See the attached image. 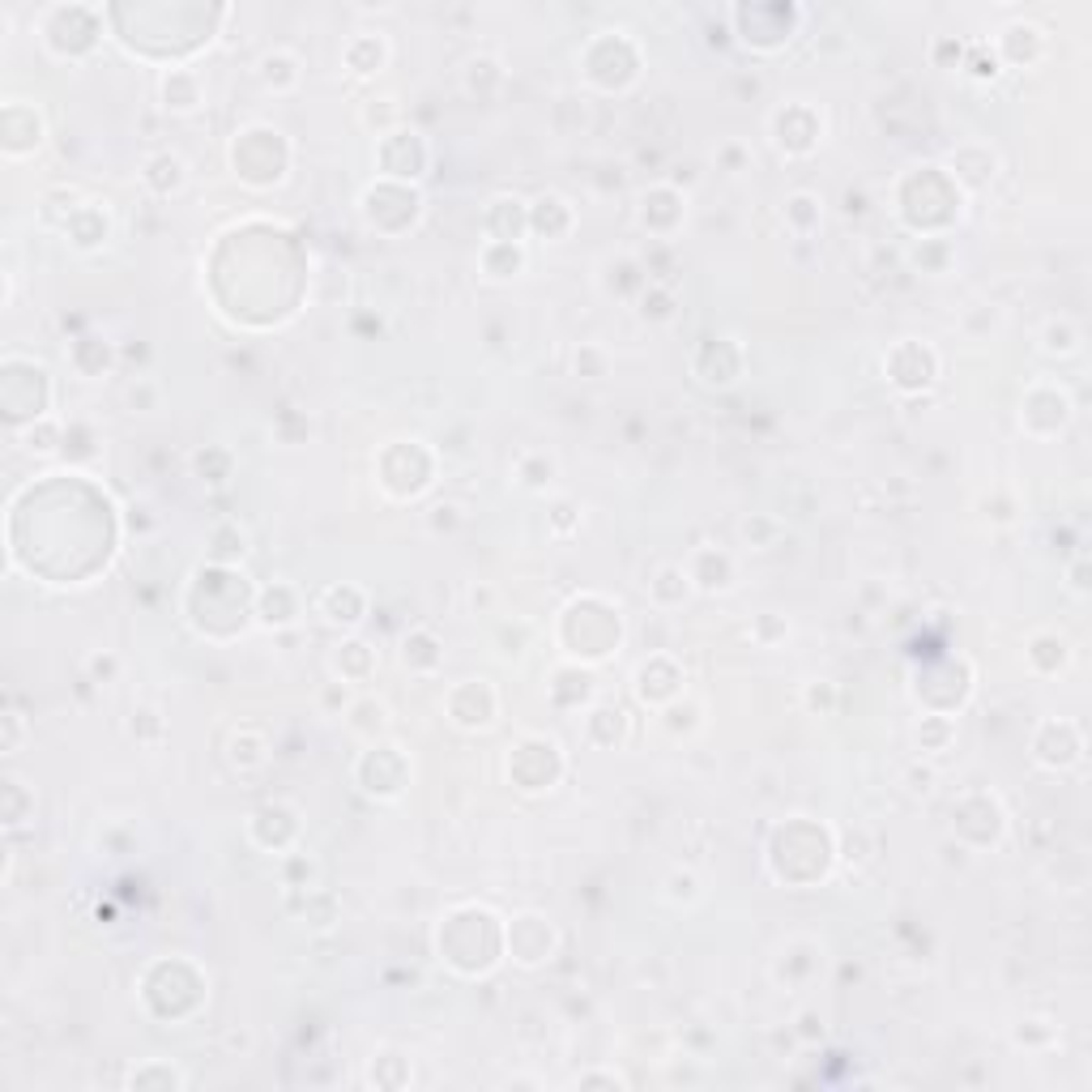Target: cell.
Wrapping results in <instances>:
<instances>
[{"mask_svg":"<svg viewBox=\"0 0 1092 1092\" xmlns=\"http://www.w3.org/2000/svg\"><path fill=\"white\" fill-rule=\"evenodd\" d=\"M286 163H291V150H286L278 128L256 124V128L235 132L231 167H235V175H239L243 184H252V188L282 184L286 180Z\"/></svg>","mask_w":1092,"mask_h":1092,"instance_id":"6da1fadb","label":"cell"},{"mask_svg":"<svg viewBox=\"0 0 1092 1092\" xmlns=\"http://www.w3.org/2000/svg\"><path fill=\"white\" fill-rule=\"evenodd\" d=\"M354 777H359V786L376 798H397L401 790L410 786V760L401 755V747L393 743H376L371 751H363V760L354 764Z\"/></svg>","mask_w":1092,"mask_h":1092,"instance_id":"7a4b0ae2","label":"cell"},{"mask_svg":"<svg viewBox=\"0 0 1092 1092\" xmlns=\"http://www.w3.org/2000/svg\"><path fill=\"white\" fill-rule=\"evenodd\" d=\"M883 367H887V376H893V385L901 393H922V389H930L934 381H939V354H934L930 346H922V342H901L883 359Z\"/></svg>","mask_w":1092,"mask_h":1092,"instance_id":"3957f363","label":"cell"},{"mask_svg":"<svg viewBox=\"0 0 1092 1092\" xmlns=\"http://www.w3.org/2000/svg\"><path fill=\"white\" fill-rule=\"evenodd\" d=\"M730 17L739 21V35L751 31V26H760L764 35H760V43H755V48H760V52H772V48H782V43L794 35L802 9H794V5H734Z\"/></svg>","mask_w":1092,"mask_h":1092,"instance_id":"277c9868","label":"cell"},{"mask_svg":"<svg viewBox=\"0 0 1092 1092\" xmlns=\"http://www.w3.org/2000/svg\"><path fill=\"white\" fill-rule=\"evenodd\" d=\"M772 132H777V146H782L786 154H811L819 146L823 120H819V111L807 107V103H786L772 116Z\"/></svg>","mask_w":1092,"mask_h":1092,"instance_id":"5b68a950","label":"cell"},{"mask_svg":"<svg viewBox=\"0 0 1092 1092\" xmlns=\"http://www.w3.org/2000/svg\"><path fill=\"white\" fill-rule=\"evenodd\" d=\"M449 717L461 730H486L496 722V692L486 679H465L449 692Z\"/></svg>","mask_w":1092,"mask_h":1092,"instance_id":"8992f818","label":"cell"},{"mask_svg":"<svg viewBox=\"0 0 1092 1092\" xmlns=\"http://www.w3.org/2000/svg\"><path fill=\"white\" fill-rule=\"evenodd\" d=\"M508 952L517 956L521 965H542L555 952V926L542 918V913H521L508 926Z\"/></svg>","mask_w":1092,"mask_h":1092,"instance_id":"52a82bcc","label":"cell"},{"mask_svg":"<svg viewBox=\"0 0 1092 1092\" xmlns=\"http://www.w3.org/2000/svg\"><path fill=\"white\" fill-rule=\"evenodd\" d=\"M1084 751V739H1080V726L1072 722H1045L1037 734H1033V760L1041 768H1072Z\"/></svg>","mask_w":1092,"mask_h":1092,"instance_id":"ba28073f","label":"cell"},{"mask_svg":"<svg viewBox=\"0 0 1092 1092\" xmlns=\"http://www.w3.org/2000/svg\"><path fill=\"white\" fill-rule=\"evenodd\" d=\"M381 150H397V159H381V171L389 175L393 184H410V180H418V175L427 171V163H432L427 141H422L418 132H406V128H393L389 137L381 141Z\"/></svg>","mask_w":1092,"mask_h":1092,"instance_id":"9c48e42d","label":"cell"},{"mask_svg":"<svg viewBox=\"0 0 1092 1092\" xmlns=\"http://www.w3.org/2000/svg\"><path fill=\"white\" fill-rule=\"evenodd\" d=\"M303 615V601H299V589L295 585H286V581H274L270 589H261L256 593V619H261V628H291V623H299Z\"/></svg>","mask_w":1092,"mask_h":1092,"instance_id":"30bf717a","label":"cell"},{"mask_svg":"<svg viewBox=\"0 0 1092 1092\" xmlns=\"http://www.w3.org/2000/svg\"><path fill=\"white\" fill-rule=\"evenodd\" d=\"M321 615L333 623V628H359V623L367 619V593L359 585H329L321 593Z\"/></svg>","mask_w":1092,"mask_h":1092,"instance_id":"8fae6325","label":"cell"},{"mask_svg":"<svg viewBox=\"0 0 1092 1092\" xmlns=\"http://www.w3.org/2000/svg\"><path fill=\"white\" fill-rule=\"evenodd\" d=\"M1041 52H1045V31L1033 26V21H1012V26H1002L998 48H994L998 64L1008 60V64H1016V69L1020 64H1033Z\"/></svg>","mask_w":1092,"mask_h":1092,"instance_id":"7c38bea8","label":"cell"},{"mask_svg":"<svg viewBox=\"0 0 1092 1092\" xmlns=\"http://www.w3.org/2000/svg\"><path fill=\"white\" fill-rule=\"evenodd\" d=\"M687 576H692V585L704 589V593H726L734 589V560L726 551H712V547H700L692 555V564H687Z\"/></svg>","mask_w":1092,"mask_h":1092,"instance_id":"4fadbf2b","label":"cell"},{"mask_svg":"<svg viewBox=\"0 0 1092 1092\" xmlns=\"http://www.w3.org/2000/svg\"><path fill=\"white\" fill-rule=\"evenodd\" d=\"M159 99L171 116H192V111L206 103V85L192 69H167L159 81Z\"/></svg>","mask_w":1092,"mask_h":1092,"instance_id":"5bb4252c","label":"cell"},{"mask_svg":"<svg viewBox=\"0 0 1092 1092\" xmlns=\"http://www.w3.org/2000/svg\"><path fill=\"white\" fill-rule=\"evenodd\" d=\"M342 60H346V69H350V73H359V77L381 73L385 64H389V39H385L381 31H359V35H350V39H346V48H342Z\"/></svg>","mask_w":1092,"mask_h":1092,"instance_id":"9a60e30c","label":"cell"},{"mask_svg":"<svg viewBox=\"0 0 1092 1092\" xmlns=\"http://www.w3.org/2000/svg\"><path fill=\"white\" fill-rule=\"evenodd\" d=\"M572 227H576V210L568 206L564 196L547 192V196H538V200L529 206V231H533V235H542V239H551V243H560Z\"/></svg>","mask_w":1092,"mask_h":1092,"instance_id":"2e32d148","label":"cell"},{"mask_svg":"<svg viewBox=\"0 0 1092 1092\" xmlns=\"http://www.w3.org/2000/svg\"><path fill=\"white\" fill-rule=\"evenodd\" d=\"M141 180H146V188H150L154 196H175V192H180V188L188 184V163L180 159V154H171V150L150 154V159H146V171H141Z\"/></svg>","mask_w":1092,"mask_h":1092,"instance_id":"e0dca14e","label":"cell"},{"mask_svg":"<svg viewBox=\"0 0 1092 1092\" xmlns=\"http://www.w3.org/2000/svg\"><path fill=\"white\" fill-rule=\"evenodd\" d=\"M482 274L486 278H496V282H508V278H517L525 270V243H500V239H486L482 243Z\"/></svg>","mask_w":1092,"mask_h":1092,"instance_id":"ac0fdd59","label":"cell"},{"mask_svg":"<svg viewBox=\"0 0 1092 1092\" xmlns=\"http://www.w3.org/2000/svg\"><path fill=\"white\" fill-rule=\"evenodd\" d=\"M696 585H692V576H687V568L683 564H662L657 572H653V581H649V597L657 601V607H683L687 601V593H692Z\"/></svg>","mask_w":1092,"mask_h":1092,"instance_id":"d6986e66","label":"cell"},{"mask_svg":"<svg viewBox=\"0 0 1092 1092\" xmlns=\"http://www.w3.org/2000/svg\"><path fill=\"white\" fill-rule=\"evenodd\" d=\"M333 671L342 675V683H367L371 671H376L371 644H363V640H342L338 649H333Z\"/></svg>","mask_w":1092,"mask_h":1092,"instance_id":"ffe728a7","label":"cell"},{"mask_svg":"<svg viewBox=\"0 0 1092 1092\" xmlns=\"http://www.w3.org/2000/svg\"><path fill=\"white\" fill-rule=\"evenodd\" d=\"M401 662H406L410 671H418V675H432L436 666L444 662V649H440L436 632H427V628H414L406 640H401Z\"/></svg>","mask_w":1092,"mask_h":1092,"instance_id":"44dd1931","label":"cell"},{"mask_svg":"<svg viewBox=\"0 0 1092 1092\" xmlns=\"http://www.w3.org/2000/svg\"><path fill=\"white\" fill-rule=\"evenodd\" d=\"M261 81L270 85L274 95H286V91H295L299 85V77H303V69H299V56H291V52H265L261 56Z\"/></svg>","mask_w":1092,"mask_h":1092,"instance_id":"7402d4cb","label":"cell"},{"mask_svg":"<svg viewBox=\"0 0 1092 1092\" xmlns=\"http://www.w3.org/2000/svg\"><path fill=\"white\" fill-rule=\"evenodd\" d=\"M1024 657H1029L1033 671L1054 675V671H1062V666L1072 662V649H1067V640H1062V636H1054V632H1037V636L1029 640V649H1024Z\"/></svg>","mask_w":1092,"mask_h":1092,"instance_id":"603a6c76","label":"cell"},{"mask_svg":"<svg viewBox=\"0 0 1092 1092\" xmlns=\"http://www.w3.org/2000/svg\"><path fill=\"white\" fill-rule=\"evenodd\" d=\"M64 227H69V235H73V243H77L81 252H91V248H99V243H107L111 222H107L103 210H91V206H85V210H73Z\"/></svg>","mask_w":1092,"mask_h":1092,"instance_id":"cb8c5ba5","label":"cell"},{"mask_svg":"<svg viewBox=\"0 0 1092 1092\" xmlns=\"http://www.w3.org/2000/svg\"><path fill=\"white\" fill-rule=\"evenodd\" d=\"M782 214H786V227L794 235H811V231H819V222H823V200L815 192H794V196H786Z\"/></svg>","mask_w":1092,"mask_h":1092,"instance_id":"d4e9b609","label":"cell"},{"mask_svg":"<svg viewBox=\"0 0 1092 1092\" xmlns=\"http://www.w3.org/2000/svg\"><path fill=\"white\" fill-rule=\"evenodd\" d=\"M1080 342H1084V338H1080V325H1076V321H1067V317L1045 321V329H1041V350H1045V354H1058V359L1076 354Z\"/></svg>","mask_w":1092,"mask_h":1092,"instance_id":"484cf974","label":"cell"},{"mask_svg":"<svg viewBox=\"0 0 1092 1092\" xmlns=\"http://www.w3.org/2000/svg\"><path fill=\"white\" fill-rule=\"evenodd\" d=\"M671 206H683V196H679L675 184H657V188H649V192L640 196V222H644V227H649L653 235H662V214L671 210Z\"/></svg>","mask_w":1092,"mask_h":1092,"instance_id":"4316f807","label":"cell"},{"mask_svg":"<svg viewBox=\"0 0 1092 1092\" xmlns=\"http://www.w3.org/2000/svg\"><path fill=\"white\" fill-rule=\"evenodd\" d=\"M227 760L239 768V772H248V768H261L265 764V739L256 730H235L231 734V743H227Z\"/></svg>","mask_w":1092,"mask_h":1092,"instance_id":"83f0119b","label":"cell"},{"mask_svg":"<svg viewBox=\"0 0 1092 1092\" xmlns=\"http://www.w3.org/2000/svg\"><path fill=\"white\" fill-rule=\"evenodd\" d=\"M517 482L529 486V492H547V486L555 482V457L547 453H525L517 461Z\"/></svg>","mask_w":1092,"mask_h":1092,"instance_id":"f1b7e54d","label":"cell"},{"mask_svg":"<svg viewBox=\"0 0 1092 1092\" xmlns=\"http://www.w3.org/2000/svg\"><path fill=\"white\" fill-rule=\"evenodd\" d=\"M500 85H504L500 60H492V56L470 60V69H465V91H470V95H496Z\"/></svg>","mask_w":1092,"mask_h":1092,"instance_id":"f546056e","label":"cell"},{"mask_svg":"<svg viewBox=\"0 0 1092 1092\" xmlns=\"http://www.w3.org/2000/svg\"><path fill=\"white\" fill-rule=\"evenodd\" d=\"M346 717H350V726L359 730V734H367V739H376V734H381V730L389 726V708H385L381 700H354Z\"/></svg>","mask_w":1092,"mask_h":1092,"instance_id":"4dcf8cb0","label":"cell"},{"mask_svg":"<svg viewBox=\"0 0 1092 1092\" xmlns=\"http://www.w3.org/2000/svg\"><path fill=\"white\" fill-rule=\"evenodd\" d=\"M150 1084H159V1088H184V1072H175L171 1062H146L137 1067V1072L128 1076V1088H150Z\"/></svg>","mask_w":1092,"mask_h":1092,"instance_id":"1f68e13d","label":"cell"},{"mask_svg":"<svg viewBox=\"0 0 1092 1092\" xmlns=\"http://www.w3.org/2000/svg\"><path fill=\"white\" fill-rule=\"evenodd\" d=\"M952 722L943 717V712H934V717H922V726H918V747L922 751H943L947 743H952Z\"/></svg>","mask_w":1092,"mask_h":1092,"instance_id":"d6a6232c","label":"cell"},{"mask_svg":"<svg viewBox=\"0 0 1092 1092\" xmlns=\"http://www.w3.org/2000/svg\"><path fill=\"white\" fill-rule=\"evenodd\" d=\"M777 517H764V512H755V517H747L743 521V542H751L755 551H768L772 542H777Z\"/></svg>","mask_w":1092,"mask_h":1092,"instance_id":"836d02e7","label":"cell"},{"mask_svg":"<svg viewBox=\"0 0 1092 1092\" xmlns=\"http://www.w3.org/2000/svg\"><path fill=\"white\" fill-rule=\"evenodd\" d=\"M666 897H671L675 905L683 901V905H692V901H700V879L692 875V871H675L671 879H666Z\"/></svg>","mask_w":1092,"mask_h":1092,"instance_id":"e575fe53","label":"cell"},{"mask_svg":"<svg viewBox=\"0 0 1092 1092\" xmlns=\"http://www.w3.org/2000/svg\"><path fill=\"white\" fill-rule=\"evenodd\" d=\"M607 367H611V359H607V350H601V346H581V350H576V371L589 376V381H601Z\"/></svg>","mask_w":1092,"mask_h":1092,"instance_id":"d590c367","label":"cell"},{"mask_svg":"<svg viewBox=\"0 0 1092 1092\" xmlns=\"http://www.w3.org/2000/svg\"><path fill=\"white\" fill-rule=\"evenodd\" d=\"M60 427H52V422H39V427H31L26 432V449H35V453H56L60 449Z\"/></svg>","mask_w":1092,"mask_h":1092,"instance_id":"8d00e7d4","label":"cell"},{"mask_svg":"<svg viewBox=\"0 0 1092 1092\" xmlns=\"http://www.w3.org/2000/svg\"><path fill=\"white\" fill-rule=\"evenodd\" d=\"M128 406L132 410H141V414H150V410H159V389H154L146 376H137V385L128 389Z\"/></svg>","mask_w":1092,"mask_h":1092,"instance_id":"74e56055","label":"cell"},{"mask_svg":"<svg viewBox=\"0 0 1092 1092\" xmlns=\"http://www.w3.org/2000/svg\"><path fill=\"white\" fill-rule=\"evenodd\" d=\"M790 636V623L786 619H777V615H760L755 619V640L760 644H777V640H786Z\"/></svg>","mask_w":1092,"mask_h":1092,"instance_id":"f35d334b","label":"cell"},{"mask_svg":"<svg viewBox=\"0 0 1092 1092\" xmlns=\"http://www.w3.org/2000/svg\"><path fill=\"white\" fill-rule=\"evenodd\" d=\"M717 163H722L726 171L739 175V171H747V163H751V150H747L743 141H726V146L717 150Z\"/></svg>","mask_w":1092,"mask_h":1092,"instance_id":"ab89813d","label":"cell"},{"mask_svg":"<svg viewBox=\"0 0 1092 1092\" xmlns=\"http://www.w3.org/2000/svg\"><path fill=\"white\" fill-rule=\"evenodd\" d=\"M965 69H969L973 77H982V81H986V77H998V73H1002V69H998V56H994V52H986V48H977V52L969 56V64H965Z\"/></svg>","mask_w":1092,"mask_h":1092,"instance_id":"60d3db41","label":"cell"},{"mask_svg":"<svg viewBox=\"0 0 1092 1092\" xmlns=\"http://www.w3.org/2000/svg\"><path fill=\"white\" fill-rule=\"evenodd\" d=\"M321 704H325L329 712H350V704H354L350 683H329V687H325V696H321Z\"/></svg>","mask_w":1092,"mask_h":1092,"instance_id":"b9f144b4","label":"cell"},{"mask_svg":"<svg viewBox=\"0 0 1092 1092\" xmlns=\"http://www.w3.org/2000/svg\"><path fill=\"white\" fill-rule=\"evenodd\" d=\"M640 311H644V317H653V321H666V317H671L675 307H671V295H666V291H657V286H653V291L644 295V307H640Z\"/></svg>","mask_w":1092,"mask_h":1092,"instance_id":"7bdbcfd3","label":"cell"},{"mask_svg":"<svg viewBox=\"0 0 1092 1092\" xmlns=\"http://www.w3.org/2000/svg\"><path fill=\"white\" fill-rule=\"evenodd\" d=\"M930 56H934V64H939V69H947V56L961 60L965 48H961V39H956V43H952V39H934V52H930Z\"/></svg>","mask_w":1092,"mask_h":1092,"instance_id":"ee69618b","label":"cell"},{"mask_svg":"<svg viewBox=\"0 0 1092 1092\" xmlns=\"http://www.w3.org/2000/svg\"><path fill=\"white\" fill-rule=\"evenodd\" d=\"M1067 581H1072L1076 593H1088V555H1076L1072 568H1067Z\"/></svg>","mask_w":1092,"mask_h":1092,"instance_id":"f6af8a7d","label":"cell"},{"mask_svg":"<svg viewBox=\"0 0 1092 1092\" xmlns=\"http://www.w3.org/2000/svg\"><path fill=\"white\" fill-rule=\"evenodd\" d=\"M457 521H461V508H457V504H436V508H432V525H436V529H453Z\"/></svg>","mask_w":1092,"mask_h":1092,"instance_id":"bcb514c9","label":"cell"},{"mask_svg":"<svg viewBox=\"0 0 1092 1092\" xmlns=\"http://www.w3.org/2000/svg\"><path fill=\"white\" fill-rule=\"evenodd\" d=\"M5 726H9V734H5V755H17V751H21V712H5Z\"/></svg>","mask_w":1092,"mask_h":1092,"instance_id":"7dc6e473","label":"cell"},{"mask_svg":"<svg viewBox=\"0 0 1092 1092\" xmlns=\"http://www.w3.org/2000/svg\"><path fill=\"white\" fill-rule=\"evenodd\" d=\"M521 644H525V628H517V636L504 628L500 632V657H521Z\"/></svg>","mask_w":1092,"mask_h":1092,"instance_id":"c3c4849f","label":"cell"},{"mask_svg":"<svg viewBox=\"0 0 1092 1092\" xmlns=\"http://www.w3.org/2000/svg\"><path fill=\"white\" fill-rule=\"evenodd\" d=\"M798 1037H823V1020H819V1012H802L798 1016Z\"/></svg>","mask_w":1092,"mask_h":1092,"instance_id":"681fc988","label":"cell"},{"mask_svg":"<svg viewBox=\"0 0 1092 1092\" xmlns=\"http://www.w3.org/2000/svg\"><path fill=\"white\" fill-rule=\"evenodd\" d=\"M91 671L103 675V679H111V675H116V657H99V653H95V657H91Z\"/></svg>","mask_w":1092,"mask_h":1092,"instance_id":"f907efd6","label":"cell"},{"mask_svg":"<svg viewBox=\"0 0 1092 1092\" xmlns=\"http://www.w3.org/2000/svg\"><path fill=\"white\" fill-rule=\"evenodd\" d=\"M568 512H572V504H555V529H560V533L572 529V517H568Z\"/></svg>","mask_w":1092,"mask_h":1092,"instance_id":"816d5d0a","label":"cell"},{"mask_svg":"<svg viewBox=\"0 0 1092 1092\" xmlns=\"http://www.w3.org/2000/svg\"><path fill=\"white\" fill-rule=\"evenodd\" d=\"M589 1084H611V1088H623V1080H619V1076H581V1088H589Z\"/></svg>","mask_w":1092,"mask_h":1092,"instance_id":"f5cc1de1","label":"cell"}]
</instances>
